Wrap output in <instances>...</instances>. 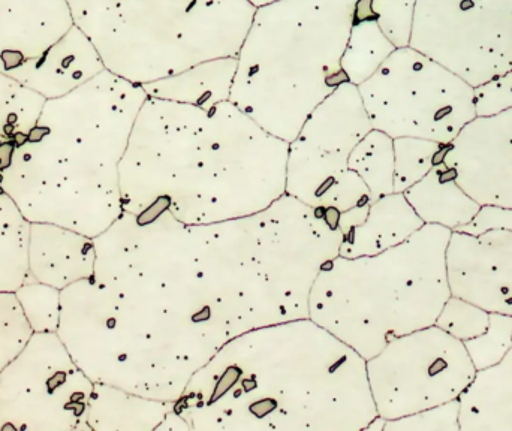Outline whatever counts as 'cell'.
I'll use <instances>...</instances> for the list:
<instances>
[{
  "instance_id": "cell-13",
  "label": "cell",
  "mask_w": 512,
  "mask_h": 431,
  "mask_svg": "<svg viewBox=\"0 0 512 431\" xmlns=\"http://www.w3.org/2000/svg\"><path fill=\"white\" fill-rule=\"evenodd\" d=\"M93 382L57 333H33L0 372V431L89 430Z\"/></svg>"
},
{
  "instance_id": "cell-15",
  "label": "cell",
  "mask_w": 512,
  "mask_h": 431,
  "mask_svg": "<svg viewBox=\"0 0 512 431\" xmlns=\"http://www.w3.org/2000/svg\"><path fill=\"white\" fill-rule=\"evenodd\" d=\"M444 162L481 207L512 210V108L475 117L448 144Z\"/></svg>"
},
{
  "instance_id": "cell-8",
  "label": "cell",
  "mask_w": 512,
  "mask_h": 431,
  "mask_svg": "<svg viewBox=\"0 0 512 431\" xmlns=\"http://www.w3.org/2000/svg\"><path fill=\"white\" fill-rule=\"evenodd\" d=\"M105 71L138 86L237 57L256 8L249 0H66Z\"/></svg>"
},
{
  "instance_id": "cell-19",
  "label": "cell",
  "mask_w": 512,
  "mask_h": 431,
  "mask_svg": "<svg viewBox=\"0 0 512 431\" xmlns=\"http://www.w3.org/2000/svg\"><path fill=\"white\" fill-rule=\"evenodd\" d=\"M459 400L460 430L512 431V345L498 364L477 372Z\"/></svg>"
},
{
  "instance_id": "cell-23",
  "label": "cell",
  "mask_w": 512,
  "mask_h": 431,
  "mask_svg": "<svg viewBox=\"0 0 512 431\" xmlns=\"http://www.w3.org/2000/svg\"><path fill=\"white\" fill-rule=\"evenodd\" d=\"M47 99L0 72V174L9 167Z\"/></svg>"
},
{
  "instance_id": "cell-5",
  "label": "cell",
  "mask_w": 512,
  "mask_h": 431,
  "mask_svg": "<svg viewBox=\"0 0 512 431\" xmlns=\"http://www.w3.org/2000/svg\"><path fill=\"white\" fill-rule=\"evenodd\" d=\"M342 212L285 194L254 215L189 225L198 262L231 339L309 318L313 283L340 253Z\"/></svg>"
},
{
  "instance_id": "cell-22",
  "label": "cell",
  "mask_w": 512,
  "mask_h": 431,
  "mask_svg": "<svg viewBox=\"0 0 512 431\" xmlns=\"http://www.w3.org/2000/svg\"><path fill=\"white\" fill-rule=\"evenodd\" d=\"M236 74V57L210 60L173 77L146 84L147 96L210 107L230 101L231 86Z\"/></svg>"
},
{
  "instance_id": "cell-6",
  "label": "cell",
  "mask_w": 512,
  "mask_h": 431,
  "mask_svg": "<svg viewBox=\"0 0 512 431\" xmlns=\"http://www.w3.org/2000/svg\"><path fill=\"white\" fill-rule=\"evenodd\" d=\"M360 0H276L258 6L236 57L230 101L273 137L291 143L343 83Z\"/></svg>"
},
{
  "instance_id": "cell-30",
  "label": "cell",
  "mask_w": 512,
  "mask_h": 431,
  "mask_svg": "<svg viewBox=\"0 0 512 431\" xmlns=\"http://www.w3.org/2000/svg\"><path fill=\"white\" fill-rule=\"evenodd\" d=\"M32 336L15 292L0 291V372L26 348Z\"/></svg>"
},
{
  "instance_id": "cell-4",
  "label": "cell",
  "mask_w": 512,
  "mask_h": 431,
  "mask_svg": "<svg viewBox=\"0 0 512 431\" xmlns=\"http://www.w3.org/2000/svg\"><path fill=\"white\" fill-rule=\"evenodd\" d=\"M147 93L108 71L47 99L0 185L30 223L98 237L123 213L120 162Z\"/></svg>"
},
{
  "instance_id": "cell-24",
  "label": "cell",
  "mask_w": 512,
  "mask_h": 431,
  "mask_svg": "<svg viewBox=\"0 0 512 431\" xmlns=\"http://www.w3.org/2000/svg\"><path fill=\"white\" fill-rule=\"evenodd\" d=\"M30 225L0 185V291L15 292L33 280L27 259Z\"/></svg>"
},
{
  "instance_id": "cell-36",
  "label": "cell",
  "mask_w": 512,
  "mask_h": 431,
  "mask_svg": "<svg viewBox=\"0 0 512 431\" xmlns=\"http://www.w3.org/2000/svg\"><path fill=\"white\" fill-rule=\"evenodd\" d=\"M255 8L258 6L267 5V3L276 2V0H249Z\"/></svg>"
},
{
  "instance_id": "cell-14",
  "label": "cell",
  "mask_w": 512,
  "mask_h": 431,
  "mask_svg": "<svg viewBox=\"0 0 512 431\" xmlns=\"http://www.w3.org/2000/svg\"><path fill=\"white\" fill-rule=\"evenodd\" d=\"M409 47L481 86L512 68V0H417Z\"/></svg>"
},
{
  "instance_id": "cell-33",
  "label": "cell",
  "mask_w": 512,
  "mask_h": 431,
  "mask_svg": "<svg viewBox=\"0 0 512 431\" xmlns=\"http://www.w3.org/2000/svg\"><path fill=\"white\" fill-rule=\"evenodd\" d=\"M384 430L462 431L460 430V400H451L444 405L433 406L417 414L385 421Z\"/></svg>"
},
{
  "instance_id": "cell-9",
  "label": "cell",
  "mask_w": 512,
  "mask_h": 431,
  "mask_svg": "<svg viewBox=\"0 0 512 431\" xmlns=\"http://www.w3.org/2000/svg\"><path fill=\"white\" fill-rule=\"evenodd\" d=\"M357 87L372 128L393 140L450 144L477 117L475 87L412 47L396 48Z\"/></svg>"
},
{
  "instance_id": "cell-28",
  "label": "cell",
  "mask_w": 512,
  "mask_h": 431,
  "mask_svg": "<svg viewBox=\"0 0 512 431\" xmlns=\"http://www.w3.org/2000/svg\"><path fill=\"white\" fill-rule=\"evenodd\" d=\"M417 0H360L358 9L378 23L396 48L409 47Z\"/></svg>"
},
{
  "instance_id": "cell-20",
  "label": "cell",
  "mask_w": 512,
  "mask_h": 431,
  "mask_svg": "<svg viewBox=\"0 0 512 431\" xmlns=\"http://www.w3.org/2000/svg\"><path fill=\"white\" fill-rule=\"evenodd\" d=\"M424 225L459 231L480 213L481 206L459 185L454 171L439 162L423 180L403 192Z\"/></svg>"
},
{
  "instance_id": "cell-16",
  "label": "cell",
  "mask_w": 512,
  "mask_h": 431,
  "mask_svg": "<svg viewBox=\"0 0 512 431\" xmlns=\"http://www.w3.org/2000/svg\"><path fill=\"white\" fill-rule=\"evenodd\" d=\"M447 271L451 295L512 316V229L451 232Z\"/></svg>"
},
{
  "instance_id": "cell-17",
  "label": "cell",
  "mask_w": 512,
  "mask_h": 431,
  "mask_svg": "<svg viewBox=\"0 0 512 431\" xmlns=\"http://www.w3.org/2000/svg\"><path fill=\"white\" fill-rule=\"evenodd\" d=\"M95 258L92 237L54 223L30 225L27 259L30 276L38 282L63 291L92 276Z\"/></svg>"
},
{
  "instance_id": "cell-10",
  "label": "cell",
  "mask_w": 512,
  "mask_h": 431,
  "mask_svg": "<svg viewBox=\"0 0 512 431\" xmlns=\"http://www.w3.org/2000/svg\"><path fill=\"white\" fill-rule=\"evenodd\" d=\"M105 71L66 0H0V72L45 99Z\"/></svg>"
},
{
  "instance_id": "cell-34",
  "label": "cell",
  "mask_w": 512,
  "mask_h": 431,
  "mask_svg": "<svg viewBox=\"0 0 512 431\" xmlns=\"http://www.w3.org/2000/svg\"><path fill=\"white\" fill-rule=\"evenodd\" d=\"M512 108V68L505 74L475 87L477 117L493 116Z\"/></svg>"
},
{
  "instance_id": "cell-32",
  "label": "cell",
  "mask_w": 512,
  "mask_h": 431,
  "mask_svg": "<svg viewBox=\"0 0 512 431\" xmlns=\"http://www.w3.org/2000/svg\"><path fill=\"white\" fill-rule=\"evenodd\" d=\"M489 324L490 312L481 309L477 304L451 295L442 307L435 325L460 342H468L481 336L489 328Z\"/></svg>"
},
{
  "instance_id": "cell-12",
  "label": "cell",
  "mask_w": 512,
  "mask_h": 431,
  "mask_svg": "<svg viewBox=\"0 0 512 431\" xmlns=\"http://www.w3.org/2000/svg\"><path fill=\"white\" fill-rule=\"evenodd\" d=\"M366 366L385 421L460 399L477 375L463 342L438 325L391 340Z\"/></svg>"
},
{
  "instance_id": "cell-1",
  "label": "cell",
  "mask_w": 512,
  "mask_h": 431,
  "mask_svg": "<svg viewBox=\"0 0 512 431\" xmlns=\"http://www.w3.org/2000/svg\"><path fill=\"white\" fill-rule=\"evenodd\" d=\"M93 243L92 276L60 291L57 334L93 384L177 402L231 340L191 226L123 212Z\"/></svg>"
},
{
  "instance_id": "cell-29",
  "label": "cell",
  "mask_w": 512,
  "mask_h": 431,
  "mask_svg": "<svg viewBox=\"0 0 512 431\" xmlns=\"http://www.w3.org/2000/svg\"><path fill=\"white\" fill-rule=\"evenodd\" d=\"M33 333H57L60 322V291L30 280L15 291Z\"/></svg>"
},
{
  "instance_id": "cell-11",
  "label": "cell",
  "mask_w": 512,
  "mask_h": 431,
  "mask_svg": "<svg viewBox=\"0 0 512 431\" xmlns=\"http://www.w3.org/2000/svg\"><path fill=\"white\" fill-rule=\"evenodd\" d=\"M372 129L358 87L343 83L289 143L286 194L315 209L342 213L370 206L369 189L349 168V156Z\"/></svg>"
},
{
  "instance_id": "cell-2",
  "label": "cell",
  "mask_w": 512,
  "mask_h": 431,
  "mask_svg": "<svg viewBox=\"0 0 512 431\" xmlns=\"http://www.w3.org/2000/svg\"><path fill=\"white\" fill-rule=\"evenodd\" d=\"M174 411L197 431H361L378 418L366 360L310 318L233 337Z\"/></svg>"
},
{
  "instance_id": "cell-25",
  "label": "cell",
  "mask_w": 512,
  "mask_h": 431,
  "mask_svg": "<svg viewBox=\"0 0 512 431\" xmlns=\"http://www.w3.org/2000/svg\"><path fill=\"white\" fill-rule=\"evenodd\" d=\"M394 50L396 47L388 41L378 23L357 6L354 26L342 59L343 72L349 83L358 86L366 81Z\"/></svg>"
},
{
  "instance_id": "cell-26",
  "label": "cell",
  "mask_w": 512,
  "mask_h": 431,
  "mask_svg": "<svg viewBox=\"0 0 512 431\" xmlns=\"http://www.w3.org/2000/svg\"><path fill=\"white\" fill-rule=\"evenodd\" d=\"M349 168L360 176L373 201L394 194V140L372 129L349 156Z\"/></svg>"
},
{
  "instance_id": "cell-27",
  "label": "cell",
  "mask_w": 512,
  "mask_h": 431,
  "mask_svg": "<svg viewBox=\"0 0 512 431\" xmlns=\"http://www.w3.org/2000/svg\"><path fill=\"white\" fill-rule=\"evenodd\" d=\"M448 144L423 138L394 140V192L408 191L423 180L439 162L444 161Z\"/></svg>"
},
{
  "instance_id": "cell-3",
  "label": "cell",
  "mask_w": 512,
  "mask_h": 431,
  "mask_svg": "<svg viewBox=\"0 0 512 431\" xmlns=\"http://www.w3.org/2000/svg\"><path fill=\"white\" fill-rule=\"evenodd\" d=\"M288 147L231 101L147 96L120 162L123 212H168L185 225L254 215L286 194Z\"/></svg>"
},
{
  "instance_id": "cell-18",
  "label": "cell",
  "mask_w": 512,
  "mask_h": 431,
  "mask_svg": "<svg viewBox=\"0 0 512 431\" xmlns=\"http://www.w3.org/2000/svg\"><path fill=\"white\" fill-rule=\"evenodd\" d=\"M424 222L405 195L394 192L370 204L363 222L343 232L340 256L358 258L385 252L408 240Z\"/></svg>"
},
{
  "instance_id": "cell-21",
  "label": "cell",
  "mask_w": 512,
  "mask_h": 431,
  "mask_svg": "<svg viewBox=\"0 0 512 431\" xmlns=\"http://www.w3.org/2000/svg\"><path fill=\"white\" fill-rule=\"evenodd\" d=\"M174 402L147 399L111 385H93L87 426L96 431L159 430Z\"/></svg>"
},
{
  "instance_id": "cell-35",
  "label": "cell",
  "mask_w": 512,
  "mask_h": 431,
  "mask_svg": "<svg viewBox=\"0 0 512 431\" xmlns=\"http://www.w3.org/2000/svg\"><path fill=\"white\" fill-rule=\"evenodd\" d=\"M492 228L512 229V210L498 209V207H481L480 213L469 225L463 226L459 232L480 234Z\"/></svg>"
},
{
  "instance_id": "cell-7",
  "label": "cell",
  "mask_w": 512,
  "mask_h": 431,
  "mask_svg": "<svg viewBox=\"0 0 512 431\" xmlns=\"http://www.w3.org/2000/svg\"><path fill=\"white\" fill-rule=\"evenodd\" d=\"M451 232L424 225L378 255L325 262L310 292L309 318L364 360L397 337L432 327L451 297Z\"/></svg>"
},
{
  "instance_id": "cell-31",
  "label": "cell",
  "mask_w": 512,
  "mask_h": 431,
  "mask_svg": "<svg viewBox=\"0 0 512 431\" xmlns=\"http://www.w3.org/2000/svg\"><path fill=\"white\" fill-rule=\"evenodd\" d=\"M477 372L498 364L512 345V316L490 312L489 328L481 336L463 342Z\"/></svg>"
}]
</instances>
